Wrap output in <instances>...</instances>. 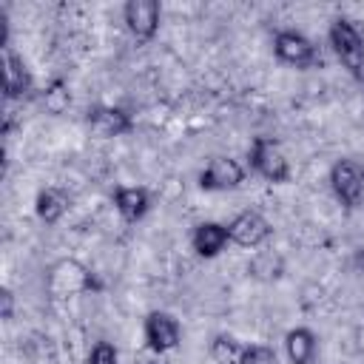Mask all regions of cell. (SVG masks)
<instances>
[{
    "mask_svg": "<svg viewBox=\"0 0 364 364\" xmlns=\"http://www.w3.org/2000/svg\"><path fill=\"white\" fill-rule=\"evenodd\" d=\"M245 350L247 344H239L233 336H225V333H219L210 341V358L216 364H245Z\"/></svg>",
    "mask_w": 364,
    "mask_h": 364,
    "instance_id": "16",
    "label": "cell"
},
{
    "mask_svg": "<svg viewBox=\"0 0 364 364\" xmlns=\"http://www.w3.org/2000/svg\"><path fill=\"white\" fill-rule=\"evenodd\" d=\"M71 205V196L63 191V188H43L37 193V202H34V210H37V219L46 222V225H57L65 210Z\"/></svg>",
    "mask_w": 364,
    "mask_h": 364,
    "instance_id": "15",
    "label": "cell"
},
{
    "mask_svg": "<svg viewBox=\"0 0 364 364\" xmlns=\"http://www.w3.org/2000/svg\"><path fill=\"white\" fill-rule=\"evenodd\" d=\"M114 208L125 222H139L151 210V193L136 185H119L114 191Z\"/></svg>",
    "mask_w": 364,
    "mask_h": 364,
    "instance_id": "13",
    "label": "cell"
},
{
    "mask_svg": "<svg viewBox=\"0 0 364 364\" xmlns=\"http://www.w3.org/2000/svg\"><path fill=\"white\" fill-rule=\"evenodd\" d=\"M119 361V353L111 341H97L88 353V364H117Z\"/></svg>",
    "mask_w": 364,
    "mask_h": 364,
    "instance_id": "19",
    "label": "cell"
},
{
    "mask_svg": "<svg viewBox=\"0 0 364 364\" xmlns=\"http://www.w3.org/2000/svg\"><path fill=\"white\" fill-rule=\"evenodd\" d=\"M316 350H318V338L310 327H293L284 336V353L290 364H313Z\"/></svg>",
    "mask_w": 364,
    "mask_h": 364,
    "instance_id": "14",
    "label": "cell"
},
{
    "mask_svg": "<svg viewBox=\"0 0 364 364\" xmlns=\"http://www.w3.org/2000/svg\"><path fill=\"white\" fill-rule=\"evenodd\" d=\"M46 287L54 299H68V296H82L91 290H100V282L94 279V273L77 262V259H60L51 264Z\"/></svg>",
    "mask_w": 364,
    "mask_h": 364,
    "instance_id": "2",
    "label": "cell"
},
{
    "mask_svg": "<svg viewBox=\"0 0 364 364\" xmlns=\"http://www.w3.org/2000/svg\"><path fill=\"white\" fill-rule=\"evenodd\" d=\"M228 233H230V242L239 247H259L270 239L273 228L259 210H242L228 222Z\"/></svg>",
    "mask_w": 364,
    "mask_h": 364,
    "instance_id": "11",
    "label": "cell"
},
{
    "mask_svg": "<svg viewBox=\"0 0 364 364\" xmlns=\"http://www.w3.org/2000/svg\"><path fill=\"white\" fill-rule=\"evenodd\" d=\"M159 17H162L159 0H128V3L122 6L125 28H128L131 37L139 40V43L154 40V34H156V28H159Z\"/></svg>",
    "mask_w": 364,
    "mask_h": 364,
    "instance_id": "7",
    "label": "cell"
},
{
    "mask_svg": "<svg viewBox=\"0 0 364 364\" xmlns=\"http://www.w3.org/2000/svg\"><path fill=\"white\" fill-rule=\"evenodd\" d=\"M85 125L91 128V134L111 139V136H125L134 131V117L119 108V105H91L85 111Z\"/></svg>",
    "mask_w": 364,
    "mask_h": 364,
    "instance_id": "8",
    "label": "cell"
},
{
    "mask_svg": "<svg viewBox=\"0 0 364 364\" xmlns=\"http://www.w3.org/2000/svg\"><path fill=\"white\" fill-rule=\"evenodd\" d=\"M142 336H145V344L154 355H165L171 350L179 347L182 341V327L179 321L165 313V310H154L145 316V324H142Z\"/></svg>",
    "mask_w": 364,
    "mask_h": 364,
    "instance_id": "5",
    "label": "cell"
},
{
    "mask_svg": "<svg viewBox=\"0 0 364 364\" xmlns=\"http://www.w3.org/2000/svg\"><path fill=\"white\" fill-rule=\"evenodd\" d=\"M330 188L344 208H355L364 199V165L355 159H336L330 168Z\"/></svg>",
    "mask_w": 364,
    "mask_h": 364,
    "instance_id": "4",
    "label": "cell"
},
{
    "mask_svg": "<svg viewBox=\"0 0 364 364\" xmlns=\"http://www.w3.org/2000/svg\"><path fill=\"white\" fill-rule=\"evenodd\" d=\"M327 40L338 63L364 85V34L350 17H336L327 28Z\"/></svg>",
    "mask_w": 364,
    "mask_h": 364,
    "instance_id": "1",
    "label": "cell"
},
{
    "mask_svg": "<svg viewBox=\"0 0 364 364\" xmlns=\"http://www.w3.org/2000/svg\"><path fill=\"white\" fill-rule=\"evenodd\" d=\"M0 65H3V94H6V100L11 102V100H26V97H31V91H34L31 74H28L23 57H20L11 46L0 48Z\"/></svg>",
    "mask_w": 364,
    "mask_h": 364,
    "instance_id": "10",
    "label": "cell"
},
{
    "mask_svg": "<svg viewBox=\"0 0 364 364\" xmlns=\"http://www.w3.org/2000/svg\"><path fill=\"white\" fill-rule=\"evenodd\" d=\"M40 100H43V108L48 111V114H63L68 105H71V91H68V82L65 80H51L46 88H43V94H40Z\"/></svg>",
    "mask_w": 364,
    "mask_h": 364,
    "instance_id": "17",
    "label": "cell"
},
{
    "mask_svg": "<svg viewBox=\"0 0 364 364\" xmlns=\"http://www.w3.org/2000/svg\"><path fill=\"white\" fill-rule=\"evenodd\" d=\"M245 364H276V353L270 347H264V344H247Z\"/></svg>",
    "mask_w": 364,
    "mask_h": 364,
    "instance_id": "20",
    "label": "cell"
},
{
    "mask_svg": "<svg viewBox=\"0 0 364 364\" xmlns=\"http://www.w3.org/2000/svg\"><path fill=\"white\" fill-rule=\"evenodd\" d=\"M247 270L256 276V279H276V276H282V262L273 256V253H259L250 264H247Z\"/></svg>",
    "mask_w": 364,
    "mask_h": 364,
    "instance_id": "18",
    "label": "cell"
},
{
    "mask_svg": "<svg viewBox=\"0 0 364 364\" xmlns=\"http://www.w3.org/2000/svg\"><path fill=\"white\" fill-rule=\"evenodd\" d=\"M273 54L282 63L293 65V68H310L318 60L316 43L310 37H304L301 31H293V28L276 31V37H273Z\"/></svg>",
    "mask_w": 364,
    "mask_h": 364,
    "instance_id": "6",
    "label": "cell"
},
{
    "mask_svg": "<svg viewBox=\"0 0 364 364\" xmlns=\"http://www.w3.org/2000/svg\"><path fill=\"white\" fill-rule=\"evenodd\" d=\"M228 242H230V233H228V225L222 222H199L191 233V247L202 259L219 256L228 247Z\"/></svg>",
    "mask_w": 364,
    "mask_h": 364,
    "instance_id": "12",
    "label": "cell"
},
{
    "mask_svg": "<svg viewBox=\"0 0 364 364\" xmlns=\"http://www.w3.org/2000/svg\"><path fill=\"white\" fill-rule=\"evenodd\" d=\"M0 316L3 318H11L14 316V296H11V290L9 287H3V293H0Z\"/></svg>",
    "mask_w": 364,
    "mask_h": 364,
    "instance_id": "21",
    "label": "cell"
},
{
    "mask_svg": "<svg viewBox=\"0 0 364 364\" xmlns=\"http://www.w3.org/2000/svg\"><path fill=\"white\" fill-rule=\"evenodd\" d=\"M247 162L267 182L282 185V182L290 179V162L284 156V148L273 136H256L247 148Z\"/></svg>",
    "mask_w": 364,
    "mask_h": 364,
    "instance_id": "3",
    "label": "cell"
},
{
    "mask_svg": "<svg viewBox=\"0 0 364 364\" xmlns=\"http://www.w3.org/2000/svg\"><path fill=\"white\" fill-rule=\"evenodd\" d=\"M245 182V165L233 156H210V162L199 171L202 191H233Z\"/></svg>",
    "mask_w": 364,
    "mask_h": 364,
    "instance_id": "9",
    "label": "cell"
}]
</instances>
